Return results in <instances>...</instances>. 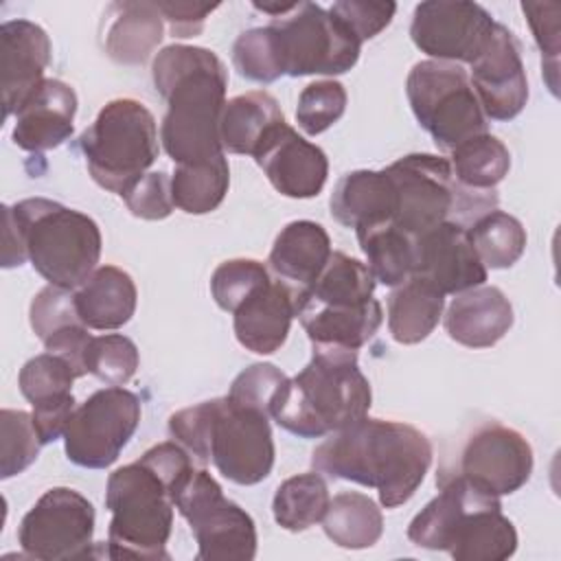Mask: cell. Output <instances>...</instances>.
<instances>
[{"instance_id": "42", "label": "cell", "mask_w": 561, "mask_h": 561, "mask_svg": "<svg viewBox=\"0 0 561 561\" xmlns=\"http://www.w3.org/2000/svg\"><path fill=\"white\" fill-rule=\"evenodd\" d=\"M232 64L237 72L254 83H272L283 77L276 44L270 26L243 31L232 46Z\"/></svg>"}, {"instance_id": "26", "label": "cell", "mask_w": 561, "mask_h": 561, "mask_svg": "<svg viewBox=\"0 0 561 561\" xmlns=\"http://www.w3.org/2000/svg\"><path fill=\"white\" fill-rule=\"evenodd\" d=\"M138 289L134 278L116 267H96L75 291V305L88 329L114 331L127 324L136 311Z\"/></svg>"}, {"instance_id": "24", "label": "cell", "mask_w": 561, "mask_h": 561, "mask_svg": "<svg viewBox=\"0 0 561 561\" xmlns=\"http://www.w3.org/2000/svg\"><path fill=\"white\" fill-rule=\"evenodd\" d=\"M447 335L467 348H489L513 327V305L500 287L478 285L456 294L445 311Z\"/></svg>"}, {"instance_id": "12", "label": "cell", "mask_w": 561, "mask_h": 561, "mask_svg": "<svg viewBox=\"0 0 561 561\" xmlns=\"http://www.w3.org/2000/svg\"><path fill=\"white\" fill-rule=\"evenodd\" d=\"M171 500L188 522L199 561H250L256 554V528L250 513L224 495L221 484L193 467L175 486Z\"/></svg>"}, {"instance_id": "32", "label": "cell", "mask_w": 561, "mask_h": 561, "mask_svg": "<svg viewBox=\"0 0 561 561\" xmlns=\"http://www.w3.org/2000/svg\"><path fill=\"white\" fill-rule=\"evenodd\" d=\"M230 186V169L226 156H217L197 164H175L171 175L173 204L188 215H206L215 210Z\"/></svg>"}, {"instance_id": "3", "label": "cell", "mask_w": 561, "mask_h": 561, "mask_svg": "<svg viewBox=\"0 0 561 561\" xmlns=\"http://www.w3.org/2000/svg\"><path fill=\"white\" fill-rule=\"evenodd\" d=\"M169 434L197 465L208 462L234 484H259L274 467L270 414L217 397L169 416Z\"/></svg>"}, {"instance_id": "40", "label": "cell", "mask_w": 561, "mask_h": 561, "mask_svg": "<svg viewBox=\"0 0 561 561\" xmlns=\"http://www.w3.org/2000/svg\"><path fill=\"white\" fill-rule=\"evenodd\" d=\"M270 280V272L261 261L230 259L215 267L210 276V294L219 309L234 313L243 300Z\"/></svg>"}, {"instance_id": "38", "label": "cell", "mask_w": 561, "mask_h": 561, "mask_svg": "<svg viewBox=\"0 0 561 561\" xmlns=\"http://www.w3.org/2000/svg\"><path fill=\"white\" fill-rule=\"evenodd\" d=\"M33 414L24 410L0 412V478L9 480L28 469L42 449Z\"/></svg>"}, {"instance_id": "37", "label": "cell", "mask_w": 561, "mask_h": 561, "mask_svg": "<svg viewBox=\"0 0 561 561\" xmlns=\"http://www.w3.org/2000/svg\"><path fill=\"white\" fill-rule=\"evenodd\" d=\"M77 370L70 362L55 353H42L31 357L18 375V386L22 397L33 405H48L75 399L72 383L77 379Z\"/></svg>"}, {"instance_id": "9", "label": "cell", "mask_w": 561, "mask_h": 561, "mask_svg": "<svg viewBox=\"0 0 561 561\" xmlns=\"http://www.w3.org/2000/svg\"><path fill=\"white\" fill-rule=\"evenodd\" d=\"M105 506L112 513L107 528L110 559H169L167 541L173 530V500L164 480L136 460L110 473Z\"/></svg>"}, {"instance_id": "13", "label": "cell", "mask_w": 561, "mask_h": 561, "mask_svg": "<svg viewBox=\"0 0 561 561\" xmlns=\"http://www.w3.org/2000/svg\"><path fill=\"white\" fill-rule=\"evenodd\" d=\"M276 44L283 75H344L362 53V42L329 11L313 2L272 18L267 24Z\"/></svg>"}, {"instance_id": "17", "label": "cell", "mask_w": 561, "mask_h": 561, "mask_svg": "<svg viewBox=\"0 0 561 561\" xmlns=\"http://www.w3.org/2000/svg\"><path fill=\"white\" fill-rule=\"evenodd\" d=\"M495 24L478 2L427 0L414 7L410 37L421 53L436 61L471 64L484 50Z\"/></svg>"}, {"instance_id": "5", "label": "cell", "mask_w": 561, "mask_h": 561, "mask_svg": "<svg viewBox=\"0 0 561 561\" xmlns=\"http://www.w3.org/2000/svg\"><path fill=\"white\" fill-rule=\"evenodd\" d=\"M414 515L408 539L425 550H445L456 561H504L517 550V530L495 495L451 478Z\"/></svg>"}, {"instance_id": "34", "label": "cell", "mask_w": 561, "mask_h": 561, "mask_svg": "<svg viewBox=\"0 0 561 561\" xmlns=\"http://www.w3.org/2000/svg\"><path fill=\"white\" fill-rule=\"evenodd\" d=\"M329 500V486L318 471L291 476L283 480L274 493V522L289 533L307 530L322 522Z\"/></svg>"}, {"instance_id": "36", "label": "cell", "mask_w": 561, "mask_h": 561, "mask_svg": "<svg viewBox=\"0 0 561 561\" xmlns=\"http://www.w3.org/2000/svg\"><path fill=\"white\" fill-rule=\"evenodd\" d=\"M469 241L484 267L506 270L526 250V228L504 210H489L467 228Z\"/></svg>"}, {"instance_id": "8", "label": "cell", "mask_w": 561, "mask_h": 561, "mask_svg": "<svg viewBox=\"0 0 561 561\" xmlns=\"http://www.w3.org/2000/svg\"><path fill=\"white\" fill-rule=\"evenodd\" d=\"M386 171L397 188L392 224L412 239L443 221L469 228L478 217L497 206L495 191L462 186L443 156L408 153L386 167Z\"/></svg>"}, {"instance_id": "47", "label": "cell", "mask_w": 561, "mask_h": 561, "mask_svg": "<svg viewBox=\"0 0 561 561\" xmlns=\"http://www.w3.org/2000/svg\"><path fill=\"white\" fill-rule=\"evenodd\" d=\"M362 44L379 35L394 18V2H362L342 0L329 9Z\"/></svg>"}, {"instance_id": "22", "label": "cell", "mask_w": 561, "mask_h": 561, "mask_svg": "<svg viewBox=\"0 0 561 561\" xmlns=\"http://www.w3.org/2000/svg\"><path fill=\"white\" fill-rule=\"evenodd\" d=\"M77 94L61 79H44L15 112L13 142L31 153L64 145L75 131Z\"/></svg>"}, {"instance_id": "20", "label": "cell", "mask_w": 561, "mask_h": 561, "mask_svg": "<svg viewBox=\"0 0 561 561\" xmlns=\"http://www.w3.org/2000/svg\"><path fill=\"white\" fill-rule=\"evenodd\" d=\"M252 158L263 169L270 184L291 199L316 197L329 175L327 153L302 138L287 121L263 140Z\"/></svg>"}, {"instance_id": "35", "label": "cell", "mask_w": 561, "mask_h": 561, "mask_svg": "<svg viewBox=\"0 0 561 561\" xmlns=\"http://www.w3.org/2000/svg\"><path fill=\"white\" fill-rule=\"evenodd\" d=\"M355 232L359 248L368 261V270L377 283L397 287L410 278L414 261L412 237L399 230L392 221L362 228Z\"/></svg>"}, {"instance_id": "45", "label": "cell", "mask_w": 561, "mask_h": 561, "mask_svg": "<svg viewBox=\"0 0 561 561\" xmlns=\"http://www.w3.org/2000/svg\"><path fill=\"white\" fill-rule=\"evenodd\" d=\"M285 381L287 375L280 368H276L274 364L259 362L234 377L228 390V399L270 414L272 401Z\"/></svg>"}, {"instance_id": "48", "label": "cell", "mask_w": 561, "mask_h": 561, "mask_svg": "<svg viewBox=\"0 0 561 561\" xmlns=\"http://www.w3.org/2000/svg\"><path fill=\"white\" fill-rule=\"evenodd\" d=\"M162 18L169 22L173 37H195L202 33L206 18L219 4H193V2H156Z\"/></svg>"}, {"instance_id": "29", "label": "cell", "mask_w": 561, "mask_h": 561, "mask_svg": "<svg viewBox=\"0 0 561 561\" xmlns=\"http://www.w3.org/2000/svg\"><path fill=\"white\" fill-rule=\"evenodd\" d=\"M105 33V53L123 66L145 64L162 42L164 24L156 2H114Z\"/></svg>"}, {"instance_id": "30", "label": "cell", "mask_w": 561, "mask_h": 561, "mask_svg": "<svg viewBox=\"0 0 561 561\" xmlns=\"http://www.w3.org/2000/svg\"><path fill=\"white\" fill-rule=\"evenodd\" d=\"M443 309L445 296L410 276L388 296V331L399 344H419L438 327Z\"/></svg>"}, {"instance_id": "7", "label": "cell", "mask_w": 561, "mask_h": 561, "mask_svg": "<svg viewBox=\"0 0 561 561\" xmlns=\"http://www.w3.org/2000/svg\"><path fill=\"white\" fill-rule=\"evenodd\" d=\"M26 256L48 285L77 289L101 259L99 224L81 210L46 197H28L11 206Z\"/></svg>"}, {"instance_id": "28", "label": "cell", "mask_w": 561, "mask_h": 561, "mask_svg": "<svg viewBox=\"0 0 561 561\" xmlns=\"http://www.w3.org/2000/svg\"><path fill=\"white\" fill-rule=\"evenodd\" d=\"M285 123L278 101L265 90H252L226 101L219 118L221 147L228 153L254 156L263 140Z\"/></svg>"}, {"instance_id": "49", "label": "cell", "mask_w": 561, "mask_h": 561, "mask_svg": "<svg viewBox=\"0 0 561 561\" xmlns=\"http://www.w3.org/2000/svg\"><path fill=\"white\" fill-rule=\"evenodd\" d=\"M2 217H4V230H2V267H18L22 265L28 256H26V245H24V237L22 230L18 226V221L13 219L11 206L2 208Z\"/></svg>"}, {"instance_id": "43", "label": "cell", "mask_w": 561, "mask_h": 561, "mask_svg": "<svg viewBox=\"0 0 561 561\" xmlns=\"http://www.w3.org/2000/svg\"><path fill=\"white\" fill-rule=\"evenodd\" d=\"M28 320L42 344L75 324H83L75 305V291L55 285H46L33 296Z\"/></svg>"}, {"instance_id": "1", "label": "cell", "mask_w": 561, "mask_h": 561, "mask_svg": "<svg viewBox=\"0 0 561 561\" xmlns=\"http://www.w3.org/2000/svg\"><path fill=\"white\" fill-rule=\"evenodd\" d=\"M430 465L432 445L421 430L368 414L329 434L311 454L313 471L377 489L386 508L405 504Z\"/></svg>"}, {"instance_id": "23", "label": "cell", "mask_w": 561, "mask_h": 561, "mask_svg": "<svg viewBox=\"0 0 561 561\" xmlns=\"http://www.w3.org/2000/svg\"><path fill=\"white\" fill-rule=\"evenodd\" d=\"M296 318V289L285 280H270L259 287L234 311L237 342L256 355L276 353L287 335L291 320Z\"/></svg>"}, {"instance_id": "11", "label": "cell", "mask_w": 561, "mask_h": 561, "mask_svg": "<svg viewBox=\"0 0 561 561\" xmlns=\"http://www.w3.org/2000/svg\"><path fill=\"white\" fill-rule=\"evenodd\" d=\"M405 94L416 123L445 153L486 131V116L460 64L436 59L414 64L405 79Z\"/></svg>"}, {"instance_id": "6", "label": "cell", "mask_w": 561, "mask_h": 561, "mask_svg": "<svg viewBox=\"0 0 561 561\" xmlns=\"http://www.w3.org/2000/svg\"><path fill=\"white\" fill-rule=\"evenodd\" d=\"M366 263L333 252L320 276L296 291V318L313 346L357 351L381 327L383 311Z\"/></svg>"}, {"instance_id": "16", "label": "cell", "mask_w": 561, "mask_h": 561, "mask_svg": "<svg viewBox=\"0 0 561 561\" xmlns=\"http://www.w3.org/2000/svg\"><path fill=\"white\" fill-rule=\"evenodd\" d=\"M96 513L75 489L53 486L39 495L18 528L22 552L39 561L90 559Z\"/></svg>"}, {"instance_id": "2", "label": "cell", "mask_w": 561, "mask_h": 561, "mask_svg": "<svg viewBox=\"0 0 561 561\" xmlns=\"http://www.w3.org/2000/svg\"><path fill=\"white\" fill-rule=\"evenodd\" d=\"M151 79L167 101L160 140L175 164H197L224 153L219 118L228 70L208 48L171 44L151 64Z\"/></svg>"}, {"instance_id": "18", "label": "cell", "mask_w": 561, "mask_h": 561, "mask_svg": "<svg viewBox=\"0 0 561 561\" xmlns=\"http://www.w3.org/2000/svg\"><path fill=\"white\" fill-rule=\"evenodd\" d=\"M469 66V81L486 118L511 121L526 107L528 79L511 28L497 22L484 50Z\"/></svg>"}, {"instance_id": "21", "label": "cell", "mask_w": 561, "mask_h": 561, "mask_svg": "<svg viewBox=\"0 0 561 561\" xmlns=\"http://www.w3.org/2000/svg\"><path fill=\"white\" fill-rule=\"evenodd\" d=\"M2 105L4 118L15 114L44 81L50 64V39L46 31L28 20H9L0 26Z\"/></svg>"}, {"instance_id": "27", "label": "cell", "mask_w": 561, "mask_h": 561, "mask_svg": "<svg viewBox=\"0 0 561 561\" xmlns=\"http://www.w3.org/2000/svg\"><path fill=\"white\" fill-rule=\"evenodd\" d=\"M331 254V239L324 226L318 221L298 219L289 221L276 234L267 263L278 278L302 289L320 276Z\"/></svg>"}, {"instance_id": "19", "label": "cell", "mask_w": 561, "mask_h": 561, "mask_svg": "<svg viewBox=\"0 0 561 561\" xmlns=\"http://www.w3.org/2000/svg\"><path fill=\"white\" fill-rule=\"evenodd\" d=\"M414 261L410 276L425 280L443 296L484 285L486 267L478 259L467 228L443 221L412 239Z\"/></svg>"}, {"instance_id": "10", "label": "cell", "mask_w": 561, "mask_h": 561, "mask_svg": "<svg viewBox=\"0 0 561 561\" xmlns=\"http://www.w3.org/2000/svg\"><path fill=\"white\" fill-rule=\"evenodd\" d=\"M90 178L105 191L123 195L160 153L153 114L136 99L105 103L79 136Z\"/></svg>"}, {"instance_id": "33", "label": "cell", "mask_w": 561, "mask_h": 561, "mask_svg": "<svg viewBox=\"0 0 561 561\" xmlns=\"http://www.w3.org/2000/svg\"><path fill=\"white\" fill-rule=\"evenodd\" d=\"M454 178L473 191H495V186L508 175L511 153L506 145L484 131L460 142L449 153Z\"/></svg>"}, {"instance_id": "46", "label": "cell", "mask_w": 561, "mask_h": 561, "mask_svg": "<svg viewBox=\"0 0 561 561\" xmlns=\"http://www.w3.org/2000/svg\"><path fill=\"white\" fill-rule=\"evenodd\" d=\"M121 197L134 217L147 221L167 219L175 208L171 197V178L164 171L145 173Z\"/></svg>"}, {"instance_id": "14", "label": "cell", "mask_w": 561, "mask_h": 561, "mask_svg": "<svg viewBox=\"0 0 561 561\" xmlns=\"http://www.w3.org/2000/svg\"><path fill=\"white\" fill-rule=\"evenodd\" d=\"M533 462V447L524 434L500 421H484L467 434L454 458L440 462L436 484L460 478L482 493L502 497L530 480Z\"/></svg>"}, {"instance_id": "41", "label": "cell", "mask_w": 561, "mask_h": 561, "mask_svg": "<svg viewBox=\"0 0 561 561\" xmlns=\"http://www.w3.org/2000/svg\"><path fill=\"white\" fill-rule=\"evenodd\" d=\"M346 90L340 81L322 79L305 85L296 105V123L309 134L318 136L335 125L346 110Z\"/></svg>"}, {"instance_id": "44", "label": "cell", "mask_w": 561, "mask_h": 561, "mask_svg": "<svg viewBox=\"0 0 561 561\" xmlns=\"http://www.w3.org/2000/svg\"><path fill=\"white\" fill-rule=\"evenodd\" d=\"M522 11L541 50L543 75L550 92L557 96V64H559V2H522Z\"/></svg>"}, {"instance_id": "4", "label": "cell", "mask_w": 561, "mask_h": 561, "mask_svg": "<svg viewBox=\"0 0 561 561\" xmlns=\"http://www.w3.org/2000/svg\"><path fill=\"white\" fill-rule=\"evenodd\" d=\"M370 401L357 351L313 346L309 364L276 392L270 416L298 438H322L366 416Z\"/></svg>"}, {"instance_id": "31", "label": "cell", "mask_w": 561, "mask_h": 561, "mask_svg": "<svg viewBox=\"0 0 561 561\" xmlns=\"http://www.w3.org/2000/svg\"><path fill=\"white\" fill-rule=\"evenodd\" d=\"M322 528L335 546L364 550L381 539L383 515L368 495L359 491H342L329 500Z\"/></svg>"}, {"instance_id": "25", "label": "cell", "mask_w": 561, "mask_h": 561, "mask_svg": "<svg viewBox=\"0 0 561 561\" xmlns=\"http://www.w3.org/2000/svg\"><path fill=\"white\" fill-rule=\"evenodd\" d=\"M331 217L346 228H373L388 224L397 210V188L386 169H357L344 173L329 199Z\"/></svg>"}, {"instance_id": "15", "label": "cell", "mask_w": 561, "mask_h": 561, "mask_svg": "<svg viewBox=\"0 0 561 561\" xmlns=\"http://www.w3.org/2000/svg\"><path fill=\"white\" fill-rule=\"evenodd\" d=\"M140 399L123 386H107L92 392L75 408L66 432V458L85 469L114 465L138 430Z\"/></svg>"}, {"instance_id": "39", "label": "cell", "mask_w": 561, "mask_h": 561, "mask_svg": "<svg viewBox=\"0 0 561 561\" xmlns=\"http://www.w3.org/2000/svg\"><path fill=\"white\" fill-rule=\"evenodd\" d=\"M140 364L136 344L123 333L92 335L85 351V370L105 386H125Z\"/></svg>"}]
</instances>
